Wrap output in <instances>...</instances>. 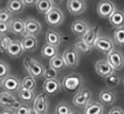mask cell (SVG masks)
Listing matches in <instances>:
<instances>
[{"mask_svg": "<svg viewBox=\"0 0 124 114\" xmlns=\"http://www.w3.org/2000/svg\"><path fill=\"white\" fill-rule=\"evenodd\" d=\"M61 84H62V87L67 92L74 94V93H77L80 89H82L83 79L81 75L78 73H70L64 78L63 82Z\"/></svg>", "mask_w": 124, "mask_h": 114, "instance_id": "1", "label": "cell"}, {"mask_svg": "<svg viewBox=\"0 0 124 114\" xmlns=\"http://www.w3.org/2000/svg\"><path fill=\"white\" fill-rule=\"evenodd\" d=\"M23 66L25 70L28 72L29 76L33 78H41L43 77L44 72V66L36 60H33L31 58H25L23 60Z\"/></svg>", "mask_w": 124, "mask_h": 114, "instance_id": "2", "label": "cell"}, {"mask_svg": "<svg viewBox=\"0 0 124 114\" xmlns=\"http://www.w3.org/2000/svg\"><path fill=\"white\" fill-rule=\"evenodd\" d=\"M45 21L48 23V25L53 27L60 26L65 21L64 13L62 12L58 7L53 6L46 14H45Z\"/></svg>", "mask_w": 124, "mask_h": 114, "instance_id": "3", "label": "cell"}, {"mask_svg": "<svg viewBox=\"0 0 124 114\" xmlns=\"http://www.w3.org/2000/svg\"><path fill=\"white\" fill-rule=\"evenodd\" d=\"M94 47L101 53L108 55L110 51H112L114 49V42H113L112 38H110L108 36L97 35L95 43H94Z\"/></svg>", "mask_w": 124, "mask_h": 114, "instance_id": "4", "label": "cell"}, {"mask_svg": "<svg viewBox=\"0 0 124 114\" xmlns=\"http://www.w3.org/2000/svg\"><path fill=\"white\" fill-rule=\"evenodd\" d=\"M107 56H108L107 57V62L112 67L113 70H120V69L123 68L124 59H123V55L120 51L113 49Z\"/></svg>", "mask_w": 124, "mask_h": 114, "instance_id": "5", "label": "cell"}, {"mask_svg": "<svg viewBox=\"0 0 124 114\" xmlns=\"http://www.w3.org/2000/svg\"><path fill=\"white\" fill-rule=\"evenodd\" d=\"M91 98H92L91 91L86 88H83V89H80L75 94V96L72 99V102L76 107L84 108L91 101Z\"/></svg>", "mask_w": 124, "mask_h": 114, "instance_id": "6", "label": "cell"}, {"mask_svg": "<svg viewBox=\"0 0 124 114\" xmlns=\"http://www.w3.org/2000/svg\"><path fill=\"white\" fill-rule=\"evenodd\" d=\"M66 66L70 68H75L79 64V53L74 48H69L64 51L62 55Z\"/></svg>", "mask_w": 124, "mask_h": 114, "instance_id": "7", "label": "cell"}, {"mask_svg": "<svg viewBox=\"0 0 124 114\" xmlns=\"http://www.w3.org/2000/svg\"><path fill=\"white\" fill-rule=\"evenodd\" d=\"M20 105L21 103L11 93H8L6 91L0 93V106L1 107L12 109L15 111Z\"/></svg>", "mask_w": 124, "mask_h": 114, "instance_id": "8", "label": "cell"}, {"mask_svg": "<svg viewBox=\"0 0 124 114\" xmlns=\"http://www.w3.org/2000/svg\"><path fill=\"white\" fill-rule=\"evenodd\" d=\"M24 21V34L36 36L42 31V24L36 19L28 18Z\"/></svg>", "mask_w": 124, "mask_h": 114, "instance_id": "9", "label": "cell"}, {"mask_svg": "<svg viewBox=\"0 0 124 114\" xmlns=\"http://www.w3.org/2000/svg\"><path fill=\"white\" fill-rule=\"evenodd\" d=\"M1 87L8 93H17L21 89V81L14 75H7L2 79Z\"/></svg>", "mask_w": 124, "mask_h": 114, "instance_id": "10", "label": "cell"}, {"mask_svg": "<svg viewBox=\"0 0 124 114\" xmlns=\"http://www.w3.org/2000/svg\"><path fill=\"white\" fill-rule=\"evenodd\" d=\"M116 7L111 0H102L97 6V13L104 19H108L110 15L115 11Z\"/></svg>", "mask_w": 124, "mask_h": 114, "instance_id": "11", "label": "cell"}, {"mask_svg": "<svg viewBox=\"0 0 124 114\" xmlns=\"http://www.w3.org/2000/svg\"><path fill=\"white\" fill-rule=\"evenodd\" d=\"M33 110L37 114H46L49 108V102L48 98L45 94H40L37 97H35L33 100Z\"/></svg>", "mask_w": 124, "mask_h": 114, "instance_id": "12", "label": "cell"}, {"mask_svg": "<svg viewBox=\"0 0 124 114\" xmlns=\"http://www.w3.org/2000/svg\"><path fill=\"white\" fill-rule=\"evenodd\" d=\"M62 89V84L58 79H48L43 83V91L45 94L54 96Z\"/></svg>", "mask_w": 124, "mask_h": 114, "instance_id": "13", "label": "cell"}, {"mask_svg": "<svg viewBox=\"0 0 124 114\" xmlns=\"http://www.w3.org/2000/svg\"><path fill=\"white\" fill-rule=\"evenodd\" d=\"M68 10L71 15L78 16L86 10V2L84 0H68Z\"/></svg>", "mask_w": 124, "mask_h": 114, "instance_id": "14", "label": "cell"}, {"mask_svg": "<svg viewBox=\"0 0 124 114\" xmlns=\"http://www.w3.org/2000/svg\"><path fill=\"white\" fill-rule=\"evenodd\" d=\"M21 44H22V48L23 52H32L37 48L38 40L36 36L24 34L23 39L21 40Z\"/></svg>", "mask_w": 124, "mask_h": 114, "instance_id": "15", "label": "cell"}, {"mask_svg": "<svg viewBox=\"0 0 124 114\" xmlns=\"http://www.w3.org/2000/svg\"><path fill=\"white\" fill-rule=\"evenodd\" d=\"M95 69H96V72L101 77H103V78H106V77H108V75H110L111 73L114 72V70L108 64L107 60H100V61H98L96 63V64H95Z\"/></svg>", "mask_w": 124, "mask_h": 114, "instance_id": "16", "label": "cell"}, {"mask_svg": "<svg viewBox=\"0 0 124 114\" xmlns=\"http://www.w3.org/2000/svg\"><path fill=\"white\" fill-rule=\"evenodd\" d=\"M98 29L99 27L96 25H93V26H89L87 31L81 36V39L91 48L94 47V43L96 40V37L98 35Z\"/></svg>", "mask_w": 124, "mask_h": 114, "instance_id": "17", "label": "cell"}, {"mask_svg": "<svg viewBox=\"0 0 124 114\" xmlns=\"http://www.w3.org/2000/svg\"><path fill=\"white\" fill-rule=\"evenodd\" d=\"M5 50H6V53L8 54V56L12 57V58H17V57H20L23 53L20 40L10 41V43L5 47Z\"/></svg>", "mask_w": 124, "mask_h": 114, "instance_id": "18", "label": "cell"}, {"mask_svg": "<svg viewBox=\"0 0 124 114\" xmlns=\"http://www.w3.org/2000/svg\"><path fill=\"white\" fill-rule=\"evenodd\" d=\"M10 32L15 35H24V21L22 19H13L10 22Z\"/></svg>", "mask_w": 124, "mask_h": 114, "instance_id": "19", "label": "cell"}, {"mask_svg": "<svg viewBox=\"0 0 124 114\" xmlns=\"http://www.w3.org/2000/svg\"><path fill=\"white\" fill-rule=\"evenodd\" d=\"M88 27H89L88 23L85 21H83V20H76V21H74L71 23V26H70L71 31L74 34L78 35V36H82L87 31Z\"/></svg>", "mask_w": 124, "mask_h": 114, "instance_id": "20", "label": "cell"}, {"mask_svg": "<svg viewBox=\"0 0 124 114\" xmlns=\"http://www.w3.org/2000/svg\"><path fill=\"white\" fill-rule=\"evenodd\" d=\"M46 44L48 45H51V46H54V47H59L61 42H62V37H61V34L54 30V29H49L47 32H46Z\"/></svg>", "mask_w": 124, "mask_h": 114, "instance_id": "21", "label": "cell"}, {"mask_svg": "<svg viewBox=\"0 0 124 114\" xmlns=\"http://www.w3.org/2000/svg\"><path fill=\"white\" fill-rule=\"evenodd\" d=\"M83 114H104V106L101 102L90 101L84 107Z\"/></svg>", "mask_w": 124, "mask_h": 114, "instance_id": "22", "label": "cell"}, {"mask_svg": "<svg viewBox=\"0 0 124 114\" xmlns=\"http://www.w3.org/2000/svg\"><path fill=\"white\" fill-rule=\"evenodd\" d=\"M109 22L111 25L117 27H121L123 26V22H124V14L122 10H118L115 9V11L110 15V17L108 18Z\"/></svg>", "mask_w": 124, "mask_h": 114, "instance_id": "23", "label": "cell"}, {"mask_svg": "<svg viewBox=\"0 0 124 114\" xmlns=\"http://www.w3.org/2000/svg\"><path fill=\"white\" fill-rule=\"evenodd\" d=\"M6 9L12 15L13 14H21L24 10V5L23 4L22 0H8Z\"/></svg>", "mask_w": 124, "mask_h": 114, "instance_id": "24", "label": "cell"}, {"mask_svg": "<svg viewBox=\"0 0 124 114\" xmlns=\"http://www.w3.org/2000/svg\"><path fill=\"white\" fill-rule=\"evenodd\" d=\"M99 99L103 103L110 104L115 100V95L109 89H104L99 94Z\"/></svg>", "mask_w": 124, "mask_h": 114, "instance_id": "25", "label": "cell"}, {"mask_svg": "<svg viewBox=\"0 0 124 114\" xmlns=\"http://www.w3.org/2000/svg\"><path fill=\"white\" fill-rule=\"evenodd\" d=\"M19 94V98L20 100L24 102V103H29V102H32L35 99L34 96V91H29V90H25V89H20L18 91Z\"/></svg>", "mask_w": 124, "mask_h": 114, "instance_id": "26", "label": "cell"}, {"mask_svg": "<svg viewBox=\"0 0 124 114\" xmlns=\"http://www.w3.org/2000/svg\"><path fill=\"white\" fill-rule=\"evenodd\" d=\"M53 6V0H37L35 3L37 11L43 15H45Z\"/></svg>", "mask_w": 124, "mask_h": 114, "instance_id": "27", "label": "cell"}, {"mask_svg": "<svg viewBox=\"0 0 124 114\" xmlns=\"http://www.w3.org/2000/svg\"><path fill=\"white\" fill-rule=\"evenodd\" d=\"M49 66L52 67L53 69L59 71V70H63L66 67V64H65L63 58H62V56L57 55V56H55L54 58H52L50 60Z\"/></svg>", "mask_w": 124, "mask_h": 114, "instance_id": "28", "label": "cell"}, {"mask_svg": "<svg viewBox=\"0 0 124 114\" xmlns=\"http://www.w3.org/2000/svg\"><path fill=\"white\" fill-rule=\"evenodd\" d=\"M36 87V82L35 79L31 76H25L23 78V80L21 81V88L22 89H25V90H29V91H34Z\"/></svg>", "mask_w": 124, "mask_h": 114, "instance_id": "29", "label": "cell"}, {"mask_svg": "<svg viewBox=\"0 0 124 114\" xmlns=\"http://www.w3.org/2000/svg\"><path fill=\"white\" fill-rule=\"evenodd\" d=\"M41 54L44 58L51 60L52 58H54L55 56L58 55V48L48 45V44H45L41 49Z\"/></svg>", "mask_w": 124, "mask_h": 114, "instance_id": "30", "label": "cell"}, {"mask_svg": "<svg viewBox=\"0 0 124 114\" xmlns=\"http://www.w3.org/2000/svg\"><path fill=\"white\" fill-rule=\"evenodd\" d=\"M105 82H106V84L108 85V87L113 88V87H117V86L120 85L121 78L117 73L113 72V73H111L110 75H108V77L105 78Z\"/></svg>", "mask_w": 124, "mask_h": 114, "instance_id": "31", "label": "cell"}, {"mask_svg": "<svg viewBox=\"0 0 124 114\" xmlns=\"http://www.w3.org/2000/svg\"><path fill=\"white\" fill-rule=\"evenodd\" d=\"M117 45L123 47L124 46V27H117L113 32V39H112Z\"/></svg>", "mask_w": 124, "mask_h": 114, "instance_id": "32", "label": "cell"}, {"mask_svg": "<svg viewBox=\"0 0 124 114\" xmlns=\"http://www.w3.org/2000/svg\"><path fill=\"white\" fill-rule=\"evenodd\" d=\"M74 49L77 51V52H80V53H83V54H87L89 52H91L92 48L90 46H88L82 39L78 40L75 42V45H74Z\"/></svg>", "mask_w": 124, "mask_h": 114, "instance_id": "33", "label": "cell"}, {"mask_svg": "<svg viewBox=\"0 0 124 114\" xmlns=\"http://www.w3.org/2000/svg\"><path fill=\"white\" fill-rule=\"evenodd\" d=\"M71 113V108L67 102H61L60 104L57 105L55 114H70Z\"/></svg>", "mask_w": 124, "mask_h": 114, "instance_id": "34", "label": "cell"}, {"mask_svg": "<svg viewBox=\"0 0 124 114\" xmlns=\"http://www.w3.org/2000/svg\"><path fill=\"white\" fill-rule=\"evenodd\" d=\"M13 15L7 9H0V22L9 23L13 20Z\"/></svg>", "mask_w": 124, "mask_h": 114, "instance_id": "35", "label": "cell"}, {"mask_svg": "<svg viewBox=\"0 0 124 114\" xmlns=\"http://www.w3.org/2000/svg\"><path fill=\"white\" fill-rule=\"evenodd\" d=\"M43 77L45 78V80H48V79H58V71L53 69L52 67L48 66L47 68H44Z\"/></svg>", "mask_w": 124, "mask_h": 114, "instance_id": "36", "label": "cell"}, {"mask_svg": "<svg viewBox=\"0 0 124 114\" xmlns=\"http://www.w3.org/2000/svg\"><path fill=\"white\" fill-rule=\"evenodd\" d=\"M9 73H10V67H9V65L5 62L0 61V78L3 79L7 75H9Z\"/></svg>", "mask_w": 124, "mask_h": 114, "instance_id": "37", "label": "cell"}, {"mask_svg": "<svg viewBox=\"0 0 124 114\" xmlns=\"http://www.w3.org/2000/svg\"><path fill=\"white\" fill-rule=\"evenodd\" d=\"M29 106L24 105V104H21L16 110H15V114H28L29 111Z\"/></svg>", "mask_w": 124, "mask_h": 114, "instance_id": "38", "label": "cell"}, {"mask_svg": "<svg viewBox=\"0 0 124 114\" xmlns=\"http://www.w3.org/2000/svg\"><path fill=\"white\" fill-rule=\"evenodd\" d=\"M10 32V25L9 23H5V22H0V33L1 34H5Z\"/></svg>", "mask_w": 124, "mask_h": 114, "instance_id": "39", "label": "cell"}, {"mask_svg": "<svg viewBox=\"0 0 124 114\" xmlns=\"http://www.w3.org/2000/svg\"><path fill=\"white\" fill-rule=\"evenodd\" d=\"M108 114H124V111L122 108L120 107H112L110 110H109V113Z\"/></svg>", "mask_w": 124, "mask_h": 114, "instance_id": "40", "label": "cell"}, {"mask_svg": "<svg viewBox=\"0 0 124 114\" xmlns=\"http://www.w3.org/2000/svg\"><path fill=\"white\" fill-rule=\"evenodd\" d=\"M37 0H22L23 4L24 5V7H31L34 6Z\"/></svg>", "mask_w": 124, "mask_h": 114, "instance_id": "41", "label": "cell"}, {"mask_svg": "<svg viewBox=\"0 0 124 114\" xmlns=\"http://www.w3.org/2000/svg\"><path fill=\"white\" fill-rule=\"evenodd\" d=\"M0 114H15V111L12 110V109H7V108H4L0 111Z\"/></svg>", "mask_w": 124, "mask_h": 114, "instance_id": "42", "label": "cell"}, {"mask_svg": "<svg viewBox=\"0 0 124 114\" xmlns=\"http://www.w3.org/2000/svg\"><path fill=\"white\" fill-rule=\"evenodd\" d=\"M28 114H37L34 110H33V108H29V111H28Z\"/></svg>", "mask_w": 124, "mask_h": 114, "instance_id": "43", "label": "cell"}, {"mask_svg": "<svg viewBox=\"0 0 124 114\" xmlns=\"http://www.w3.org/2000/svg\"><path fill=\"white\" fill-rule=\"evenodd\" d=\"M70 114H81V113H80V112H77V111H73V112L71 111V113H70Z\"/></svg>", "mask_w": 124, "mask_h": 114, "instance_id": "44", "label": "cell"}, {"mask_svg": "<svg viewBox=\"0 0 124 114\" xmlns=\"http://www.w3.org/2000/svg\"><path fill=\"white\" fill-rule=\"evenodd\" d=\"M1 85H2V79L0 78V87H1Z\"/></svg>", "mask_w": 124, "mask_h": 114, "instance_id": "45", "label": "cell"}, {"mask_svg": "<svg viewBox=\"0 0 124 114\" xmlns=\"http://www.w3.org/2000/svg\"><path fill=\"white\" fill-rule=\"evenodd\" d=\"M59 1H60V0H59Z\"/></svg>", "mask_w": 124, "mask_h": 114, "instance_id": "46", "label": "cell"}]
</instances>
